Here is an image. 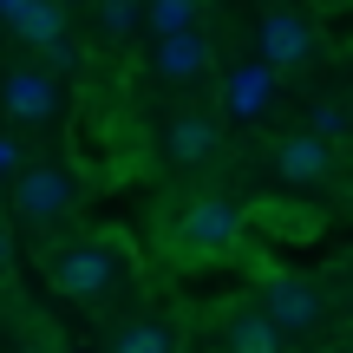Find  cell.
<instances>
[{
    "label": "cell",
    "instance_id": "obj_1",
    "mask_svg": "<svg viewBox=\"0 0 353 353\" xmlns=\"http://www.w3.org/2000/svg\"><path fill=\"white\" fill-rule=\"evenodd\" d=\"M236 242H242V210L223 196H196L176 223V255L183 262H223Z\"/></svg>",
    "mask_w": 353,
    "mask_h": 353
},
{
    "label": "cell",
    "instance_id": "obj_2",
    "mask_svg": "<svg viewBox=\"0 0 353 353\" xmlns=\"http://www.w3.org/2000/svg\"><path fill=\"white\" fill-rule=\"evenodd\" d=\"M7 196H13V216L20 223H59L79 203V176L65 164H26V170L7 176Z\"/></svg>",
    "mask_w": 353,
    "mask_h": 353
},
{
    "label": "cell",
    "instance_id": "obj_3",
    "mask_svg": "<svg viewBox=\"0 0 353 353\" xmlns=\"http://www.w3.org/2000/svg\"><path fill=\"white\" fill-rule=\"evenodd\" d=\"M112 281H118V255L105 242H79V249L52 255V288L72 294V301H99Z\"/></svg>",
    "mask_w": 353,
    "mask_h": 353
},
{
    "label": "cell",
    "instance_id": "obj_4",
    "mask_svg": "<svg viewBox=\"0 0 353 353\" xmlns=\"http://www.w3.org/2000/svg\"><path fill=\"white\" fill-rule=\"evenodd\" d=\"M262 314L281 334H307L321 321V294L307 275H262Z\"/></svg>",
    "mask_w": 353,
    "mask_h": 353
},
{
    "label": "cell",
    "instance_id": "obj_5",
    "mask_svg": "<svg viewBox=\"0 0 353 353\" xmlns=\"http://www.w3.org/2000/svg\"><path fill=\"white\" fill-rule=\"evenodd\" d=\"M0 105H7L13 125H46V118H59V79L46 65H20L0 85Z\"/></svg>",
    "mask_w": 353,
    "mask_h": 353
},
{
    "label": "cell",
    "instance_id": "obj_6",
    "mask_svg": "<svg viewBox=\"0 0 353 353\" xmlns=\"http://www.w3.org/2000/svg\"><path fill=\"white\" fill-rule=\"evenodd\" d=\"M307 52H314V33H307L301 13H268V20H262V59H268V72H288V65H301Z\"/></svg>",
    "mask_w": 353,
    "mask_h": 353
},
{
    "label": "cell",
    "instance_id": "obj_7",
    "mask_svg": "<svg viewBox=\"0 0 353 353\" xmlns=\"http://www.w3.org/2000/svg\"><path fill=\"white\" fill-rule=\"evenodd\" d=\"M203 65H210V39L190 33V26H176V33H157V72L170 79V85H183V79H203Z\"/></svg>",
    "mask_w": 353,
    "mask_h": 353
},
{
    "label": "cell",
    "instance_id": "obj_8",
    "mask_svg": "<svg viewBox=\"0 0 353 353\" xmlns=\"http://www.w3.org/2000/svg\"><path fill=\"white\" fill-rule=\"evenodd\" d=\"M275 170L288 176V183H321V176L334 170L327 138H314V131H301V138H281V144H275Z\"/></svg>",
    "mask_w": 353,
    "mask_h": 353
},
{
    "label": "cell",
    "instance_id": "obj_9",
    "mask_svg": "<svg viewBox=\"0 0 353 353\" xmlns=\"http://www.w3.org/2000/svg\"><path fill=\"white\" fill-rule=\"evenodd\" d=\"M281 341H288V334H281L262 307H255V314H236V321L223 327V347H229V353H281Z\"/></svg>",
    "mask_w": 353,
    "mask_h": 353
},
{
    "label": "cell",
    "instance_id": "obj_10",
    "mask_svg": "<svg viewBox=\"0 0 353 353\" xmlns=\"http://www.w3.org/2000/svg\"><path fill=\"white\" fill-rule=\"evenodd\" d=\"M210 151H216V125H210V118L190 112V118L170 125V157H176V164H203Z\"/></svg>",
    "mask_w": 353,
    "mask_h": 353
},
{
    "label": "cell",
    "instance_id": "obj_11",
    "mask_svg": "<svg viewBox=\"0 0 353 353\" xmlns=\"http://www.w3.org/2000/svg\"><path fill=\"white\" fill-rule=\"evenodd\" d=\"M13 33L26 39V46H46V39L65 33V0H33V7L13 20Z\"/></svg>",
    "mask_w": 353,
    "mask_h": 353
},
{
    "label": "cell",
    "instance_id": "obj_12",
    "mask_svg": "<svg viewBox=\"0 0 353 353\" xmlns=\"http://www.w3.org/2000/svg\"><path fill=\"white\" fill-rule=\"evenodd\" d=\"M262 99H268V65H249V72L229 79V105L236 112H262Z\"/></svg>",
    "mask_w": 353,
    "mask_h": 353
},
{
    "label": "cell",
    "instance_id": "obj_13",
    "mask_svg": "<svg viewBox=\"0 0 353 353\" xmlns=\"http://www.w3.org/2000/svg\"><path fill=\"white\" fill-rule=\"evenodd\" d=\"M112 353H170V327H157V321H138V327H125L112 341Z\"/></svg>",
    "mask_w": 353,
    "mask_h": 353
},
{
    "label": "cell",
    "instance_id": "obj_14",
    "mask_svg": "<svg viewBox=\"0 0 353 353\" xmlns=\"http://www.w3.org/2000/svg\"><path fill=\"white\" fill-rule=\"evenodd\" d=\"M307 131H314V138H347V131H353V112H347V105H334V99H321L314 112H307Z\"/></svg>",
    "mask_w": 353,
    "mask_h": 353
},
{
    "label": "cell",
    "instance_id": "obj_15",
    "mask_svg": "<svg viewBox=\"0 0 353 353\" xmlns=\"http://www.w3.org/2000/svg\"><path fill=\"white\" fill-rule=\"evenodd\" d=\"M196 20V0H151V26L157 33H176V26Z\"/></svg>",
    "mask_w": 353,
    "mask_h": 353
},
{
    "label": "cell",
    "instance_id": "obj_16",
    "mask_svg": "<svg viewBox=\"0 0 353 353\" xmlns=\"http://www.w3.org/2000/svg\"><path fill=\"white\" fill-rule=\"evenodd\" d=\"M138 26V0H105V33H131Z\"/></svg>",
    "mask_w": 353,
    "mask_h": 353
},
{
    "label": "cell",
    "instance_id": "obj_17",
    "mask_svg": "<svg viewBox=\"0 0 353 353\" xmlns=\"http://www.w3.org/2000/svg\"><path fill=\"white\" fill-rule=\"evenodd\" d=\"M39 52H46V65H52V72H72V65H79V46H72V39H46V46H39Z\"/></svg>",
    "mask_w": 353,
    "mask_h": 353
},
{
    "label": "cell",
    "instance_id": "obj_18",
    "mask_svg": "<svg viewBox=\"0 0 353 353\" xmlns=\"http://www.w3.org/2000/svg\"><path fill=\"white\" fill-rule=\"evenodd\" d=\"M0 170H7V176L26 170V157H20V144H13V138H0Z\"/></svg>",
    "mask_w": 353,
    "mask_h": 353
},
{
    "label": "cell",
    "instance_id": "obj_19",
    "mask_svg": "<svg viewBox=\"0 0 353 353\" xmlns=\"http://www.w3.org/2000/svg\"><path fill=\"white\" fill-rule=\"evenodd\" d=\"M26 7H33V0H0V13H7V20H20Z\"/></svg>",
    "mask_w": 353,
    "mask_h": 353
},
{
    "label": "cell",
    "instance_id": "obj_20",
    "mask_svg": "<svg viewBox=\"0 0 353 353\" xmlns=\"http://www.w3.org/2000/svg\"><path fill=\"white\" fill-rule=\"evenodd\" d=\"M7 255H13V242H7V229H0V275H7Z\"/></svg>",
    "mask_w": 353,
    "mask_h": 353
},
{
    "label": "cell",
    "instance_id": "obj_21",
    "mask_svg": "<svg viewBox=\"0 0 353 353\" xmlns=\"http://www.w3.org/2000/svg\"><path fill=\"white\" fill-rule=\"evenodd\" d=\"M0 190H7V170H0Z\"/></svg>",
    "mask_w": 353,
    "mask_h": 353
},
{
    "label": "cell",
    "instance_id": "obj_22",
    "mask_svg": "<svg viewBox=\"0 0 353 353\" xmlns=\"http://www.w3.org/2000/svg\"><path fill=\"white\" fill-rule=\"evenodd\" d=\"M20 353H33V347H20Z\"/></svg>",
    "mask_w": 353,
    "mask_h": 353
}]
</instances>
